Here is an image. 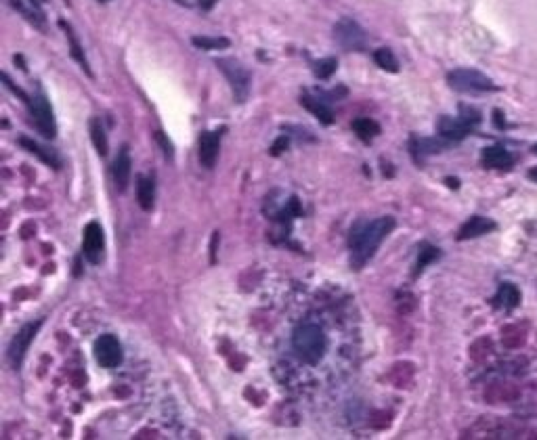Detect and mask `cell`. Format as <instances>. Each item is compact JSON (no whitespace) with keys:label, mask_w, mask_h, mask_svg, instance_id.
<instances>
[{"label":"cell","mask_w":537,"mask_h":440,"mask_svg":"<svg viewBox=\"0 0 537 440\" xmlns=\"http://www.w3.org/2000/svg\"><path fill=\"white\" fill-rule=\"evenodd\" d=\"M395 229V218L393 216H382L371 220L363 227H359L351 235V266L353 268H363L371 258H374L376 250L386 239V235Z\"/></svg>","instance_id":"obj_1"},{"label":"cell","mask_w":537,"mask_h":440,"mask_svg":"<svg viewBox=\"0 0 537 440\" xmlns=\"http://www.w3.org/2000/svg\"><path fill=\"white\" fill-rule=\"evenodd\" d=\"M292 346L296 356L307 365H317L327 348V340L325 334L319 325L315 323H303L294 329L292 336Z\"/></svg>","instance_id":"obj_2"},{"label":"cell","mask_w":537,"mask_h":440,"mask_svg":"<svg viewBox=\"0 0 537 440\" xmlns=\"http://www.w3.org/2000/svg\"><path fill=\"white\" fill-rule=\"evenodd\" d=\"M447 82L453 91L460 93H491L495 91V84L491 82V78H487L483 71L479 69H468V67H460L447 73Z\"/></svg>","instance_id":"obj_3"},{"label":"cell","mask_w":537,"mask_h":440,"mask_svg":"<svg viewBox=\"0 0 537 440\" xmlns=\"http://www.w3.org/2000/svg\"><path fill=\"white\" fill-rule=\"evenodd\" d=\"M217 65L229 80L235 99L239 103H243L248 99V95H250V71L235 59H217Z\"/></svg>","instance_id":"obj_4"},{"label":"cell","mask_w":537,"mask_h":440,"mask_svg":"<svg viewBox=\"0 0 537 440\" xmlns=\"http://www.w3.org/2000/svg\"><path fill=\"white\" fill-rule=\"evenodd\" d=\"M40 325H43V321L28 323V325H23V327L15 334V338L11 340V344H9V352H7V358H9V363H11L13 369H19V367H21L23 358H25V352H28L32 340L36 338Z\"/></svg>","instance_id":"obj_5"},{"label":"cell","mask_w":537,"mask_h":440,"mask_svg":"<svg viewBox=\"0 0 537 440\" xmlns=\"http://www.w3.org/2000/svg\"><path fill=\"white\" fill-rule=\"evenodd\" d=\"M334 38H336V43L347 51H363L365 45H367L365 32L353 19H340L334 25Z\"/></svg>","instance_id":"obj_6"},{"label":"cell","mask_w":537,"mask_h":440,"mask_svg":"<svg viewBox=\"0 0 537 440\" xmlns=\"http://www.w3.org/2000/svg\"><path fill=\"white\" fill-rule=\"evenodd\" d=\"M30 113L34 117V124L40 130V135H45L47 139H53L57 135V126H55V117H53V109L49 105V101L40 95L30 99Z\"/></svg>","instance_id":"obj_7"},{"label":"cell","mask_w":537,"mask_h":440,"mask_svg":"<svg viewBox=\"0 0 537 440\" xmlns=\"http://www.w3.org/2000/svg\"><path fill=\"white\" fill-rule=\"evenodd\" d=\"M95 358H97V363L101 365V367H105V369H113V367H118L120 363H122V358H124V354H122V346H120V342H118V338H113V336H101L97 342H95Z\"/></svg>","instance_id":"obj_8"},{"label":"cell","mask_w":537,"mask_h":440,"mask_svg":"<svg viewBox=\"0 0 537 440\" xmlns=\"http://www.w3.org/2000/svg\"><path fill=\"white\" fill-rule=\"evenodd\" d=\"M105 250V237L99 222H89L85 229V239H82V252L91 264H99L103 260Z\"/></svg>","instance_id":"obj_9"},{"label":"cell","mask_w":537,"mask_h":440,"mask_svg":"<svg viewBox=\"0 0 537 440\" xmlns=\"http://www.w3.org/2000/svg\"><path fill=\"white\" fill-rule=\"evenodd\" d=\"M221 147V135L219 132H204L199 137V162L204 168H215Z\"/></svg>","instance_id":"obj_10"},{"label":"cell","mask_w":537,"mask_h":440,"mask_svg":"<svg viewBox=\"0 0 537 440\" xmlns=\"http://www.w3.org/2000/svg\"><path fill=\"white\" fill-rule=\"evenodd\" d=\"M437 130L441 135V139L445 141H462L472 128L464 122L462 117H441L439 124H437Z\"/></svg>","instance_id":"obj_11"},{"label":"cell","mask_w":537,"mask_h":440,"mask_svg":"<svg viewBox=\"0 0 537 440\" xmlns=\"http://www.w3.org/2000/svg\"><path fill=\"white\" fill-rule=\"evenodd\" d=\"M514 164V157L510 155V151H506L500 145L487 147L483 151V166L491 168V170H508Z\"/></svg>","instance_id":"obj_12"},{"label":"cell","mask_w":537,"mask_h":440,"mask_svg":"<svg viewBox=\"0 0 537 440\" xmlns=\"http://www.w3.org/2000/svg\"><path fill=\"white\" fill-rule=\"evenodd\" d=\"M129 181H131V155H129V147H122L116 162H113V183L116 189L120 193H124L129 189Z\"/></svg>","instance_id":"obj_13"},{"label":"cell","mask_w":537,"mask_h":440,"mask_svg":"<svg viewBox=\"0 0 537 440\" xmlns=\"http://www.w3.org/2000/svg\"><path fill=\"white\" fill-rule=\"evenodd\" d=\"M489 231H495V222L487 216H472L466 220V224L458 233V242H466V239H474L481 235H487Z\"/></svg>","instance_id":"obj_14"},{"label":"cell","mask_w":537,"mask_h":440,"mask_svg":"<svg viewBox=\"0 0 537 440\" xmlns=\"http://www.w3.org/2000/svg\"><path fill=\"white\" fill-rule=\"evenodd\" d=\"M518 302H520V292H518V288L512 286V283H502L500 290H498V294H495V298H493V306L506 308V310L516 308Z\"/></svg>","instance_id":"obj_15"},{"label":"cell","mask_w":537,"mask_h":440,"mask_svg":"<svg viewBox=\"0 0 537 440\" xmlns=\"http://www.w3.org/2000/svg\"><path fill=\"white\" fill-rule=\"evenodd\" d=\"M300 103L319 119L321 124H332L334 122V113H332V109H329L323 101H319V99H313V97H309V95H305L303 99H300Z\"/></svg>","instance_id":"obj_16"},{"label":"cell","mask_w":537,"mask_h":440,"mask_svg":"<svg viewBox=\"0 0 537 440\" xmlns=\"http://www.w3.org/2000/svg\"><path fill=\"white\" fill-rule=\"evenodd\" d=\"M19 145L25 147V149H28L30 153H34L36 157H40V159H43L45 164H49L51 168H59V166H61L59 157H57L53 151H49V149H45V147H40L36 141H32V139H28V137H21V139H19Z\"/></svg>","instance_id":"obj_17"},{"label":"cell","mask_w":537,"mask_h":440,"mask_svg":"<svg viewBox=\"0 0 537 440\" xmlns=\"http://www.w3.org/2000/svg\"><path fill=\"white\" fill-rule=\"evenodd\" d=\"M353 130H355V135H357L361 141H365V143H369L371 139L380 135V126L374 122V119H369V117H359V119H355V122H353Z\"/></svg>","instance_id":"obj_18"},{"label":"cell","mask_w":537,"mask_h":440,"mask_svg":"<svg viewBox=\"0 0 537 440\" xmlns=\"http://www.w3.org/2000/svg\"><path fill=\"white\" fill-rule=\"evenodd\" d=\"M137 197H139V206L149 212V210L153 208V199H155L153 181L141 176V178H139V185H137Z\"/></svg>","instance_id":"obj_19"},{"label":"cell","mask_w":537,"mask_h":440,"mask_svg":"<svg viewBox=\"0 0 537 440\" xmlns=\"http://www.w3.org/2000/svg\"><path fill=\"white\" fill-rule=\"evenodd\" d=\"M61 27L65 30V34H67V43H69V49H72V57L82 65V69H85L89 76H91V67H89V61H87V57H85V53H82V49H80V45H78V40H76V36H74V32H72V27L65 23V21H61Z\"/></svg>","instance_id":"obj_20"},{"label":"cell","mask_w":537,"mask_h":440,"mask_svg":"<svg viewBox=\"0 0 537 440\" xmlns=\"http://www.w3.org/2000/svg\"><path fill=\"white\" fill-rule=\"evenodd\" d=\"M191 43L197 49H204V51H219V49H227L229 47L227 38H212V36H193Z\"/></svg>","instance_id":"obj_21"},{"label":"cell","mask_w":537,"mask_h":440,"mask_svg":"<svg viewBox=\"0 0 537 440\" xmlns=\"http://www.w3.org/2000/svg\"><path fill=\"white\" fill-rule=\"evenodd\" d=\"M447 143L439 141V139H414L411 141V149H414V153H422V155H428V153H439Z\"/></svg>","instance_id":"obj_22"},{"label":"cell","mask_w":537,"mask_h":440,"mask_svg":"<svg viewBox=\"0 0 537 440\" xmlns=\"http://www.w3.org/2000/svg\"><path fill=\"white\" fill-rule=\"evenodd\" d=\"M91 137H93V143H95L97 151H99L101 155H107V151H109L107 137H105V130H103V126H101V122H99L97 117L91 119Z\"/></svg>","instance_id":"obj_23"},{"label":"cell","mask_w":537,"mask_h":440,"mask_svg":"<svg viewBox=\"0 0 537 440\" xmlns=\"http://www.w3.org/2000/svg\"><path fill=\"white\" fill-rule=\"evenodd\" d=\"M441 256L439 248H432V246H422L420 248V256H418V262H416V275H420L430 262H435L437 258Z\"/></svg>","instance_id":"obj_24"},{"label":"cell","mask_w":537,"mask_h":440,"mask_svg":"<svg viewBox=\"0 0 537 440\" xmlns=\"http://www.w3.org/2000/svg\"><path fill=\"white\" fill-rule=\"evenodd\" d=\"M374 59H376V63H378L382 69H386V71H391V73H397V71H399V63H397L393 51H388V49H380V51H376Z\"/></svg>","instance_id":"obj_25"},{"label":"cell","mask_w":537,"mask_h":440,"mask_svg":"<svg viewBox=\"0 0 537 440\" xmlns=\"http://www.w3.org/2000/svg\"><path fill=\"white\" fill-rule=\"evenodd\" d=\"M336 67H338L336 59H323V61H319V63L315 65V76L321 78V80H325V78H329V76L336 71Z\"/></svg>","instance_id":"obj_26"},{"label":"cell","mask_w":537,"mask_h":440,"mask_svg":"<svg viewBox=\"0 0 537 440\" xmlns=\"http://www.w3.org/2000/svg\"><path fill=\"white\" fill-rule=\"evenodd\" d=\"M460 117L464 119V122L472 128L481 122V113L476 109H470V107H460Z\"/></svg>","instance_id":"obj_27"},{"label":"cell","mask_w":537,"mask_h":440,"mask_svg":"<svg viewBox=\"0 0 537 440\" xmlns=\"http://www.w3.org/2000/svg\"><path fill=\"white\" fill-rule=\"evenodd\" d=\"M155 141L160 143V147L164 149V155H166V159H173L175 157V149H173V143L164 137V132H155Z\"/></svg>","instance_id":"obj_28"},{"label":"cell","mask_w":537,"mask_h":440,"mask_svg":"<svg viewBox=\"0 0 537 440\" xmlns=\"http://www.w3.org/2000/svg\"><path fill=\"white\" fill-rule=\"evenodd\" d=\"M3 82H5V84H7V86H9V89H11V93H15V95H17V97H19V99H21V101H25V103H30V99H28V95H25V93H23V91H21V89H19V86H15V84H13V82H11V80H9V76H7V73H3Z\"/></svg>","instance_id":"obj_29"},{"label":"cell","mask_w":537,"mask_h":440,"mask_svg":"<svg viewBox=\"0 0 537 440\" xmlns=\"http://www.w3.org/2000/svg\"><path fill=\"white\" fill-rule=\"evenodd\" d=\"M287 143H290V141H287V137H279V139H277V143L271 147V153H273V155H279L281 151H285V149H287Z\"/></svg>","instance_id":"obj_30"},{"label":"cell","mask_w":537,"mask_h":440,"mask_svg":"<svg viewBox=\"0 0 537 440\" xmlns=\"http://www.w3.org/2000/svg\"><path fill=\"white\" fill-rule=\"evenodd\" d=\"M217 244H219V233H212V244H210V262H217Z\"/></svg>","instance_id":"obj_31"},{"label":"cell","mask_w":537,"mask_h":440,"mask_svg":"<svg viewBox=\"0 0 537 440\" xmlns=\"http://www.w3.org/2000/svg\"><path fill=\"white\" fill-rule=\"evenodd\" d=\"M215 3H217V0H199V7L208 11V9H212V7H215Z\"/></svg>","instance_id":"obj_32"},{"label":"cell","mask_w":537,"mask_h":440,"mask_svg":"<svg viewBox=\"0 0 537 440\" xmlns=\"http://www.w3.org/2000/svg\"><path fill=\"white\" fill-rule=\"evenodd\" d=\"M529 178H531V181H535V183H537V166H535V168H531V170H529Z\"/></svg>","instance_id":"obj_33"},{"label":"cell","mask_w":537,"mask_h":440,"mask_svg":"<svg viewBox=\"0 0 537 440\" xmlns=\"http://www.w3.org/2000/svg\"><path fill=\"white\" fill-rule=\"evenodd\" d=\"M447 183H449V187L458 189V181H456V178H447Z\"/></svg>","instance_id":"obj_34"},{"label":"cell","mask_w":537,"mask_h":440,"mask_svg":"<svg viewBox=\"0 0 537 440\" xmlns=\"http://www.w3.org/2000/svg\"><path fill=\"white\" fill-rule=\"evenodd\" d=\"M43 3H45V0H32V5H36V7H40Z\"/></svg>","instance_id":"obj_35"},{"label":"cell","mask_w":537,"mask_h":440,"mask_svg":"<svg viewBox=\"0 0 537 440\" xmlns=\"http://www.w3.org/2000/svg\"><path fill=\"white\" fill-rule=\"evenodd\" d=\"M533 153L537 155V145H533Z\"/></svg>","instance_id":"obj_36"}]
</instances>
